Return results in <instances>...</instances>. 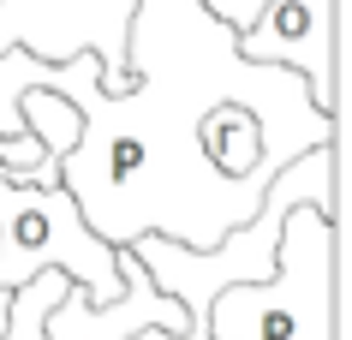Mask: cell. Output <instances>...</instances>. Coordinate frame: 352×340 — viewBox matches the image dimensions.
Listing matches in <instances>:
<instances>
[{
    "instance_id": "6da1fadb",
    "label": "cell",
    "mask_w": 352,
    "mask_h": 340,
    "mask_svg": "<svg viewBox=\"0 0 352 340\" xmlns=\"http://www.w3.org/2000/svg\"><path fill=\"white\" fill-rule=\"evenodd\" d=\"M96 54L60 66V102L78 108V144L60 155V191L78 203L102 245L173 239L215 251L263 209L257 179H221L204 161V120L245 102L263 126V173L275 179L298 155L340 144V120L311 108L298 72L239 60V30L209 19L204 0H131L126 90H96Z\"/></svg>"
},
{
    "instance_id": "7a4b0ae2",
    "label": "cell",
    "mask_w": 352,
    "mask_h": 340,
    "mask_svg": "<svg viewBox=\"0 0 352 340\" xmlns=\"http://www.w3.org/2000/svg\"><path fill=\"white\" fill-rule=\"evenodd\" d=\"M334 191H340V144H322V150L298 155L293 168H280L275 179H269V191H263V209L251 221H239L215 251H191V245H173V239H155V233L131 239L126 251L144 263L149 286L167 293V299L186 310L191 335H204V310H209L215 293L245 286V281H269L275 245H280V221H287L298 203H316L322 215L340 221V197H334Z\"/></svg>"
},
{
    "instance_id": "3957f363",
    "label": "cell",
    "mask_w": 352,
    "mask_h": 340,
    "mask_svg": "<svg viewBox=\"0 0 352 340\" xmlns=\"http://www.w3.org/2000/svg\"><path fill=\"white\" fill-rule=\"evenodd\" d=\"M334 251L340 221L316 203H298L280 221L269 281L215 293L204 310L209 340H340L334 328Z\"/></svg>"
},
{
    "instance_id": "277c9868",
    "label": "cell",
    "mask_w": 352,
    "mask_h": 340,
    "mask_svg": "<svg viewBox=\"0 0 352 340\" xmlns=\"http://www.w3.org/2000/svg\"><path fill=\"white\" fill-rule=\"evenodd\" d=\"M36 275H66L90 304L120 299V251L102 245L78 203L60 185H30L24 173L0 179V293L36 281Z\"/></svg>"
},
{
    "instance_id": "5b68a950",
    "label": "cell",
    "mask_w": 352,
    "mask_h": 340,
    "mask_svg": "<svg viewBox=\"0 0 352 340\" xmlns=\"http://www.w3.org/2000/svg\"><path fill=\"white\" fill-rule=\"evenodd\" d=\"M126 30H131V0H0V54L24 48L30 60H48V66L96 54V66H102L96 90L108 95L131 84Z\"/></svg>"
},
{
    "instance_id": "8992f818",
    "label": "cell",
    "mask_w": 352,
    "mask_h": 340,
    "mask_svg": "<svg viewBox=\"0 0 352 340\" xmlns=\"http://www.w3.org/2000/svg\"><path fill=\"white\" fill-rule=\"evenodd\" d=\"M334 19H340V0H269L257 19L239 30V60L298 72L305 90H311V108L334 113L340 108V72H334V48L340 42H334Z\"/></svg>"
},
{
    "instance_id": "52a82bcc",
    "label": "cell",
    "mask_w": 352,
    "mask_h": 340,
    "mask_svg": "<svg viewBox=\"0 0 352 340\" xmlns=\"http://www.w3.org/2000/svg\"><path fill=\"white\" fill-rule=\"evenodd\" d=\"M120 299L113 304H90L78 286H66V299L48 310V322H42V340H131L144 335V328H173V335H191L186 310L167 299V293H155L144 275V263L131 257V251H120Z\"/></svg>"
},
{
    "instance_id": "ba28073f",
    "label": "cell",
    "mask_w": 352,
    "mask_h": 340,
    "mask_svg": "<svg viewBox=\"0 0 352 340\" xmlns=\"http://www.w3.org/2000/svg\"><path fill=\"white\" fill-rule=\"evenodd\" d=\"M204 161L221 173V179H257V185H269V173H263V126H257V113L245 108V102L209 108Z\"/></svg>"
},
{
    "instance_id": "9c48e42d",
    "label": "cell",
    "mask_w": 352,
    "mask_h": 340,
    "mask_svg": "<svg viewBox=\"0 0 352 340\" xmlns=\"http://www.w3.org/2000/svg\"><path fill=\"white\" fill-rule=\"evenodd\" d=\"M263 6H269V0H204V12H209V19H221L227 30H245Z\"/></svg>"
},
{
    "instance_id": "30bf717a",
    "label": "cell",
    "mask_w": 352,
    "mask_h": 340,
    "mask_svg": "<svg viewBox=\"0 0 352 340\" xmlns=\"http://www.w3.org/2000/svg\"><path fill=\"white\" fill-rule=\"evenodd\" d=\"M131 340H209V335H173V328H144V335H131Z\"/></svg>"
},
{
    "instance_id": "8fae6325",
    "label": "cell",
    "mask_w": 352,
    "mask_h": 340,
    "mask_svg": "<svg viewBox=\"0 0 352 340\" xmlns=\"http://www.w3.org/2000/svg\"><path fill=\"white\" fill-rule=\"evenodd\" d=\"M0 179H6V168H0Z\"/></svg>"
}]
</instances>
